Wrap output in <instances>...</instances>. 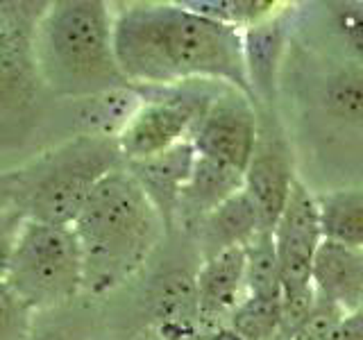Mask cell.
I'll return each instance as SVG.
<instances>
[{
	"instance_id": "6da1fadb",
	"label": "cell",
	"mask_w": 363,
	"mask_h": 340,
	"mask_svg": "<svg viewBox=\"0 0 363 340\" xmlns=\"http://www.w3.org/2000/svg\"><path fill=\"white\" fill-rule=\"evenodd\" d=\"M113 48L134 89L220 82L257 102L243 30L211 21L184 3H132L113 9Z\"/></svg>"
},
{
	"instance_id": "7a4b0ae2",
	"label": "cell",
	"mask_w": 363,
	"mask_h": 340,
	"mask_svg": "<svg viewBox=\"0 0 363 340\" xmlns=\"http://www.w3.org/2000/svg\"><path fill=\"white\" fill-rule=\"evenodd\" d=\"M43 91L60 100H91L132 89L113 48V9L100 0L48 3L34 32Z\"/></svg>"
},
{
	"instance_id": "3957f363",
	"label": "cell",
	"mask_w": 363,
	"mask_h": 340,
	"mask_svg": "<svg viewBox=\"0 0 363 340\" xmlns=\"http://www.w3.org/2000/svg\"><path fill=\"white\" fill-rule=\"evenodd\" d=\"M73 232L82 249L84 293L105 295L147 264L166 230L152 202L123 166L91 193Z\"/></svg>"
},
{
	"instance_id": "277c9868",
	"label": "cell",
	"mask_w": 363,
	"mask_h": 340,
	"mask_svg": "<svg viewBox=\"0 0 363 340\" xmlns=\"http://www.w3.org/2000/svg\"><path fill=\"white\" fill-rule=\"evenodd\" d=\"M123 166L116 136L79 132L16 168V209L26 220L73 227L96 186Z\"/></svg>"
},
{
	"instance_id": "5b68a950",
	"label": "cell",
	"mask_w": 363,
	"mask_h": 340,
	"mask_svg": "<svg viewBox=\"0 0 363 340\" xmlns=\"http://www.w3.org/2000/svg\"><path fill=\"white\" fill-rule=\"evenodd\" d=\"M5 283L41 315L84 293V264L73 227L26 220L11 254Z\"/></svg>"
},
{
	"instance_id": "8992f818",
	"label": "cell",
	"mask_w": 363,
	"mask_h": 340,
	"mask_svg": "<svg viewBox=\"0 0 363 340\" xmlns=\"http://www.w3.org/2000/svg\"><path fill=\"white\" fill-rule=\"evenodd\" d=\"M223 86L220 82H184L162 89H139L143 102L116 136L125 164L162 154L191 141L196 125Z\"/></svg>"
},
{
	"instance_id": "52a82bcc",
	"label": "cell",
	"mask_w": 363,
	"mask_h": 340,
	"mask_svg": "<svg viewBox=\"0 0 363 340\" xmlns=\"http://www.w3.org/2000/svg\"><path fill=\"white\" fill-rule=\"evenodd\" d=\"M48 3H0V128L26 120L41 96L34 32Z\"/></svg>"
},
{
	"instance_id": "ba28073f",
	"label": "cell",
	"mask_w": 363,
	"mask_h": 340,
	"mask_svg": "<svg viewBox=\"0 0 363 340\" xmlns=\"http://www.w3.org/2000/svg\"><path fill=\"white\" fill-rule=\"evenodd\" d=\"M259 139V109L243 91L225 84L191 134L196 152L245 175Z\"/></svg>"
},
{
	"instance_id": "9c48e42d",
	"label": "cell",
	"mask_w": 363,
	"mask_h": 340,
	"mask_svg": "<svg viewBox=\"0 0 363 340\" xmlns=\"http://www.w3.org/2000/svg\"><path fill=\"white\" fill-rule=\"evenodd\" d=\"M272 236H275L279 259L281 295L311 290L313 259L325 236L318 198H313V193L300 179H295L289 202L272 230Z\"/></svg>"
},
{
	"instance_id": "30bf717a",
	"label": "cell",
	"mask_w": 363,
	"mask_h": 340,
	"mask_svg": "<svg viewBox=\"0 0 363 340\" xmlns=\"http://www.w3.org/2000/svg\"><path fill=\"white\" fill-rule=\"evenodd\" d=\"M289 145L272 116L259 111V139L245 170L243 191L255 202L264 232H272L295 184Z\"/></svg>"
},
{
	"instance_id": "8fae6325",
	"label": "cell",
	"mask_w": 363,
	"mask_h": 340,
	"mask_svg": "<svg viewBox=\"0 0 363 340\" xmlns=\"http://www.w3.org/2000/svg\"><path fill=\"white\" fill-rule=\"evenodd\" d=\"M198 293V324L204 334L223 332L232 313L247 298L245 290V247L202 261L196 275Z\"/></svg>"
},
{
	"instance_id": "7c38bea8",
	"label": "cell",
	"mask_w": 363,
	"mask_h": 340,
	"mask_svg": "<svg viewBox=\"0 0 363 340\" xmlns=\"http://www.w3.org/2000/svg\"><path fill=\"white\" fill-rule=\"evenodd\" d=\"M196 159H198L196 147H193L191 141H184L162 154L125 164L128 173L143 188L147 200L152 202V207L157 209L166 232L173 230L177 222L179 196L193 173Z\"/></svg>"
},
{
	"instance_id": "4fadbf2b",
	"label": "cell",
	"mask_w": 363,
	"mask_h": 340,
	"mask_svg": "<svg viewBox=\"0 0 363 340\" xmlns=\"http://www.w3.org/2000/svg\"><path fill=\"white\" fill-rule=\"evenodd\" d=\"M311 281L318 298L345 313L363 306V252L334 241H323L313 259Z\"/></svg>"
},
{
	"instance_id": "5bb4252c",
	"label": "cell",
	"mask_w": 363,
	"mask_h": 340,
	"mask_svg": "<svg viewBox=\"0 0 363 340\" xmlns=\"http://www.w3.org/2000/svg\"><path fill=\"white\" fill-rule=\"evenodd\" d=\"M245 175L238 170L213 162L209 157L198 154L193 173L182 188L179 204H177V220L196 230L204 215H209L213 209H218L238 191H243Z\"/></svg>"
},
{
	"instance_id": "9a60e30c",
	"label": "cell",
	"mask_w": 363,
	"mask_h": 340,
	"mask_svg": "<svg viewBox=\"0 0 363 340\" xmlns=\"http://www.w3.org/2000/svg\"><path fill=\"white\" fill-rule=\"evenodd\" d=\"M259 232H264V227L255 202L245 191H238L218 209L204 215L196 227L200 256L202 261H209L227 249L247 247Z\"/></svg>"
},
{
	"instance_id": "2e32d148",
	"label": "cell",
	"mask_w": 363,
	"mask_h": 340,
	"mask_svg": "<svg viewBox=\"0 0 363 340\" xmlns=\"http://www.w3.org/2000/svg\"><path fill=\"white\" fill-rule=\"evenodd\" d=\"M279 48H281V28L275 21V16L243 30V50H245L250 86H252L255 98H264L266 102L272 100Z\"/></svg>"
},
{
	"instance_id": "e0dca14e",
	"label": "cell",
	"mask_w": 363,
	"mask_h": 340,
	"mask_svg": "<svg viewBox=\"0 0 363 340\" xmlns=\"http://www.w3.org/2000/svg\"><path fill=\"white\" fill-rule=\"evenodd\" d=\"M325 241L363 252V191L343 188L318 198Z\"/></svg>"
},
{
	"instance_id": "ac0fdd59",
	"label": "cell",
	"mask_w": 363,
	"mask_h": 340,
	"mask_svg": "<svg viewBox=\"0 0 363 340\" xmlns=\"http://www.w3.org/2000/svg\"><path fill=\"white\" fill-rule=\"evenodd\" d=\"M245 290L255 298L281 300L279 259L272 232H259L245 247Z\"/></svg>"
},
{
	"instance_id": "d6986e66",
	"label": "cell",
	"mask_w": 363,
	"mask_h": 340,
	"mask_svg": "<svg viewBox=\"0 0 363 340\" xmlns=\"http://www.w3.org/2000/svg\"><path fill=\"white\" fill-rule=\"evenodd\" d=\"M281 322V300L247 298L232 313L227 329L241 340H275Z\"/></svg>"
},
{
	"instance_id": "ffe728a7",
	"label": "cell",
	"mask_w": 363,
	"mask_h": 340,
	"mask_svg": "<svg viewBox=\"0 0 363 340\" xmlns=\"http://www.w3.org/2000/svg\"><path fill=\"white\" fill-rule=\"evenodd\" d=\"M325 105L329 113L347 123H363V66L347 64L325 82Z\"/></svg>"
},
{
	"instance_id": "44dd1931",
	"label": "cell",
	"mask_w": 363,
	"mask_h": 340,
	"mask_svg": "<svg viewBox=\"0 0 363 340\" xmlns=\"http://www.w3.org/2000/svg\"><path fill=\"white\" fill-rule=\"evenodd\" d=\"M189 9L211 21L225 23L238 30L252 28L277 14V3L272 0H186Z\"/></svg>"
},
{
	"instance_id": "7402d4cb",
	"label": "cell",
	"mask_w": 363,
	"mask_h": 340,
	"mask_svg": "<svg viewBox=\"0 0 363 340\" xmlns=\"http://www.w3.org/2000/svg\"><path fill=\"white\" fill-rule=\"evenodd\" d=\"M37 313L0 281V340H30L37 327Z\"/></svg>"
},
{
	"instance_id": "603a6c76",
	"label": "cell",
	"mask_w": 363,
	"mask_h": 340,
	"mask_svg": "<svg viewBox=\"0 0 363 340\" xmlns=\"http://www.w3.org/2000/svg\"><path fill=\"white\" fill-rule=\"evenodd\" d=\"M347 313L338 309L336 304L327 302L315 295V304L309 317L302 322V327L293 334L291 340H336L338 327Z\"/></svg>"
},
{
	"instance_id": "cb8c5ba5",
	"label": "cell",
	"mask_w": 363,
	"mask_h": 340,
	"mask_svg": "<svg viewBox=\"0 0 363 340\" xmlns=\"http://www.w3.org/2000/svg\"><path fill=\"white\" fill-rule=\"evenodd\" d=\"M23 225H26V215L18 209H9L0 213V281L7 275L9 261H11V254H14Z\"/></svg>"
},
{
	"instance_id": "d4e9b609",
	"label": "cell",
	"mask_w": 363,
	"mask_h": 340,
	"mask_svg": "<svg viewBox=\"0 0 363 340\" xmlns=\"http://www.w3.org/2000/svg\"><path fill=\"white\" fill-rule=\"evenodd\" d=\"M338 30L343 34L347 48L354 55L363 57V9L350 7V9L340 11Z\"/></svg>"
},
{
	"instance_id": "484cf974",
	"label": "cell",
	"mask_w": 363,
	"mask_h": 340,
	"mask_svg": "<svg viewBox=\"0 0 363 340\" xmlns=\"http://www.w3.org/2000/svg\"><path fill=\"white\" fill-rule=\"evenodd\" d=\"M16 191H18L16 168L0 170V213L16 209Z\"/></svg>"
},
{
	"instance_id": "4316f807",
	"label": "cell",
	"mask_w": 363,
	"mask_h": 340,
	"mask_svg": "<svg viewBox=\"0 0 363 340\" xmlns=\"http://www.w3.org/2000/svg\"><path fill=\"white\" fill-rule=\"evenodd\" d=\"M336 340H363V306L343 317Z\"/></svg>"
}]
</instances>
